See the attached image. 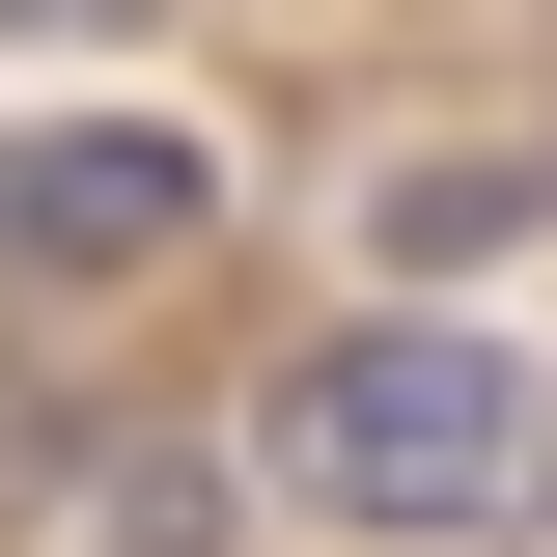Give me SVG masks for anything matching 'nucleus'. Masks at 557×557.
Segmentation results:
<instances>
[{
    "instance_id": "nucleus-1",
    "label": "nucleus",
    "mask_w": 557,
    "mask_h": 557,
    "mask_svg": "<svg viewBox=\"0 0 557 557\" xmlns=\"http://www.w3.org/2000/svg\"><path fill=\"white\" fill-rule=\"evenodd\" d=\"M278 474L335 502V530H418V557H502L557 530V362L446 335V307H362L307 391H278Z\"/></svg>"
},
{
    "instance_id": "nucleus-2",
    "label": "nucleus",
    "mask_w": 557,
    "mask_h": 557,
    "mask_svg": "<svg viewBox=\"0 0 557 557\" xmlns=\"http://www.w3.org/2000/svg\"><path fill=\"white\" fill-rule=\"evenodd\" d=\"M223 223V168L168 112H57V139H0V278H168Z\"/></svg>"
}]
</instances>
